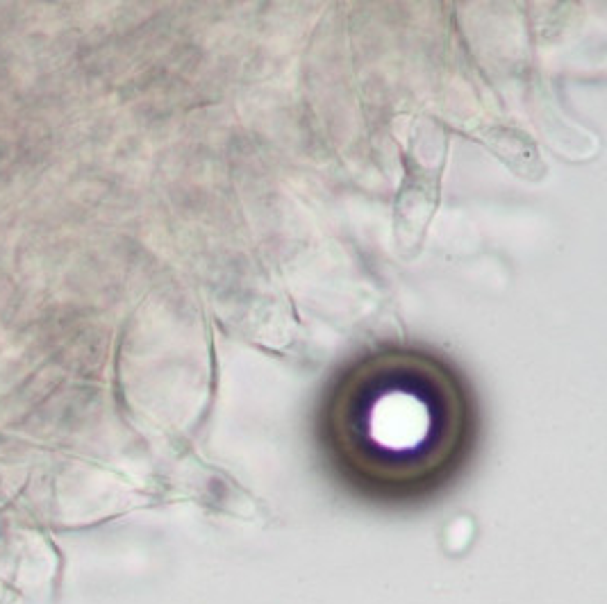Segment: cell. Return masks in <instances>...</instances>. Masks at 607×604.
<instances>
[{
  "mask_svg": "<svg viewBox=\"0 0 607 604\" xmlns=\"http://www.w3.org/2000/svg\"><path fill=\"white\" fill-rule=\"evenodd\" d=\"M366 438L396 456L423 452L437 432L434 407L412 389H387L366 409Z\"/></svg>",
  "mask_w": 607,
  "mask_h": 604,
  "instance_id": "6da1fadb",
  "label": "cell"
},
{
  "mask_svg": "<svg viewBox=\"0 0 607 604\" xmlns=\"http://www.w3.org/2000/svg\"><path fill=\"white\" fill-rule=\"evenodd\" d=\"M485 143L498 154V157L510 164L514 173L534 178V171H541L537 145H534L528 136H523L521 132L498 127V130H492V132L485 134Z\"/></svg>",
  "mask_w": 607,
  "mask_h": 604,
  "instance_id": "7a4b0ae2",
  "label": "cell"
}]
</instances>
